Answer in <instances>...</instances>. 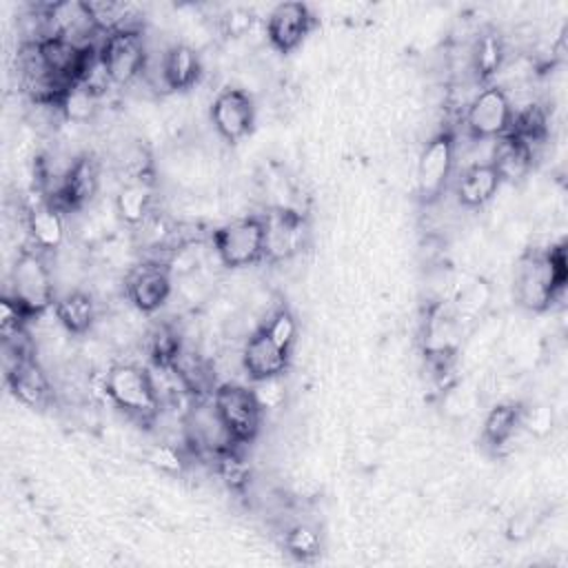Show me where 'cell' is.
<instances>
[{
    "label": "cell",
    "instance_id": "14",
    "mask_svg": "<svg viewBox=\"0 0 568 568\" xmlns=\"http://www.w3.org/2000/svg\"><path fill=\"white\" fill-rule=\"evenodd\" d=\"M100 164L91 155H78L64 175L58 193L49 200L62 211H78L87 206L100 189Z\"/></svg>",
    "mask_w": 568,
    "mask_h": 568
},
{
    "label": "cell",
    "instance_id": "31",
    "mask_svg": "<svg viewBox=\"0 0 568 568\" xmlns=\"http://www.w3.org/2000/svg\"><path fill=\"white\" fill-rule=\"evenodd\" d=\"M519 426L526 428L528 433L541 437L552 428V410L548 406H530V408L521 410Z\"/></svg>",
    "mask_w": 568,
    "mask_h": 568
},
{
    "label": "cell",
    "instance_id": "22",
    "mask_svg": "<svg viewBox=\"0 0 568 568\" xmlns=\"http://www.w3.org/2000/svg\"><path fill=\"white\" fill-rule=\"evenodd\" d=\"M115 215L129 224L138 226L153 213V184L151 180L124 182L113 200Z\"/></svg>",
    "mask_w": 568,
    "mask_h": 568
},
{
    "label": "cell",
    "instance_id": "29",
    "mask_svg": "<svg viewBox=\"0 0 568 568\" xmlns=\"http://www.w3.org/2000/svg\"><path fill=\"white\" fill-rule=\"evenodd\" d=\"M217 475L224 479V484L233 490H242L248 484V464L237 455L235 448L222 453L217 457Z\"/></svg>",
    "mask_w": 568,
    "mask_h": 568
},
{
    "label": "cell",
    "instance_id": "30",
    "mask_svg": "<svg viewBox=\"0 0 568 568\" xmlns=\"http://www.w3.org/2000/svg\"><path fill=\"white\" fill-rule=\"evenodd\" d=\"M251 390H253V395H255V399H257L262 413H264V410H277V408H282L284 402H286V386H284L282 375L251 382Z\"/></svg>",
    "mask_w": 568,
    "mask_h": 568
},
{
    "label": "cell",
    "instance_id": "11",
    "mask_svg": "<svg viewBox=\"0 0 568 568\" xmlns=\"http://www.w3.org/2000/svg\"><path fill=\"white\" fill-rule=\"evenodd\" d=\"M211 124L215 133L226 142H240L255 124L253 98L237 87L222 89L211 104Z\"/></svg>",
    "mask_w": 568,
    "mask_h": 568
},
{
    "label": "cell",
    "instance_id": "24",
    "mask_svg": "<svg viewBox=\"0 0 568 568\" xmlns=\"http://www.w3.org/2000/svg\"><path fill=\"white\" fill-rule=\"evenodd\" d=\"M519 417H521V408L515 404H497L488 410L486 419H484V439L486 444L499 448L504 444H508L515 433L521 428L519 426Z\"/></svg>",
    "mask_w": 568,
    "mask_h": 568
},
{
    "label": "cell",
    "instance_id": "9",
    "mask_svg": "<svg viewBox=\"0 0 568 568\" xmlns=\"http://www.w3.org/2000/svg\"><path fill=\"white\" fill-rule=\"evenodd\" d=\"M126 300L142 313H155L173 293L171 273L160 260H144L129 268L124 277Z\"/></svg>",
    "mask_w": 568,
    "mask_h": 568
},
{
    "label": "cell",
    "instance_id": "12",
    "mask_svg": "<svg viewBox=\"0 0 568 568\" xmlns=\"http://www.w3.org/2000/svg\"><path fill=\"white\" fill-rule=\"evenodd\" d=\"M264 224V257L271 262L293 260L306 244V222L300 213L277 209L262 215Z\"/></svg>",
    "mask_w": 568,
    "mask_h": 568
},
{
    "label": "cell",
    "instance_id": "2",
    "mask_svg": "<svg viewBox=\"0 0 568 568\" xmlns=\"http://www.w3.org/2000/svg\"><path fill=\"white\" fill-rule=\"evenodd\" d=\"M7 297L16 300L31 317L47 313L55 304L53 271L38 248H22L9 273Z\"/></svg>",
    "mask_w": 568,
    "mask_h": 568
},
{
    "label": "cell",
    "instance_id": "18",
    "mask_svg": "<svg viewBox=\"0 0 568 568\" xmlns=\"http://www.w3.org/2000/svg\"><path fill=\"white\" fill-rule=\"evenodd\" d=\"M532 160H535L532 146L513 133H506L493 142L490 164L495 166L501 184L521 182L530 173Z\"/></svg>",
    "mask_w": 568,
    "mask_h": 568
},
{
    "label": "cell",
    "instance_id": "28",
    "mask_svg": "<svg viewBox=\"0 0 568 568\" xmlns=\"http://www.w3.org/2000/svg\"><path fill=\"white\" fill-rule=\"evenodd\" d=\"M284 546H286V550H288L293 557H297V559H302V561H308V559H313V557L320 555V550H322V537H320V532H317L313 526H308V524H295V526H291V528L286 530Z\"/></svg>",
    "mask_w": 568,
    "mask_h": 568
},
{
    "label": "cell",
    "instance_id": "15",
    "mask_svg": "<svg viewBox=\"0 0 568 568\" xmlns=\"http://www.w3.org/2000/svg\"><path fill=\"white\" fill-rule=\"evenodd\" d=\"M242 368L248 382L284 375L288 368V353L280 348L262 328H255L242 346Z\"/></svg>",
    "mask_w": 568,
    "mask_h": 568
},
{
    "label": "cell",
    "instance_id": "23",
    "mask_svg": "<svg viewBox=\"0 0 568 568\" xmlns=\"http://www.w3.org/2000/svg\"><path fill=\"white\" fill-rule=\"evenodd\" d=\"M504 55H506V47L501 38L495 31L481 33L475 40L473 53H470V69L475 73V80L486 82L493 75H497L504 67Z\"/></svg>",
    "mask_w": 568,
    "mask_h": 568
},
{
    "label": "cell",
    "instance_id": "21",
    "mask_svg": "<svg viewBox=\"0 0 568 568\" xmlns=\"http://www.w3.org/2000/svg\"><path fill=\"white\" fill-rule=\"evenodd\" d=\"M202 73L200 53L184 42H175L164 53V78L169 91H186L191 89Z\"/></svg>",
    "mask_w": 568,
    "mask_h": 568
},
{
    "label": "cell",
    "instance_id": "1",
    "mask_svg": "<svg viewBox=\"0 0 568 568\" xmlns=\"http://www.w3.org/2000/svg\"><path fill=\"white\" fill-rule=\"evenodd\" d=\"M566 286L564 246L544 253H528L519 260L515 273L517 302L528 311H546Z\"/></svg>",
    "mask_w": 568,
    "mask_h": 568
},
{
    "label": "cell",
    "instance_id": "7",
    "mask_svg": "<svg viewBox=\"0 0 568 568\" xmlns=\"http://www.w3.org/2000/svg\"><path fill=\"white\" fill-rule=\"evenodd\" d=\"M455 138L450 131H439L428 138L417 160V193L424 202H435L455 169Z\"/></svg>",
    "mask_w": 568,
    "mask_h": 568
},
{
    "label": "cell",
    "instance_id": "32",
    "mask_svg": "<svg viewBox=\"0 0 568 568\" xmlns=\"http://www.w3.org/2000/svg\"><path fill=\"white\" fill-rule=\"evenodd\" d=\"M149 462L164 473H182V468H184V457L180 455V450L173 444L153 446V450L149 453Z\"/></svg>",
    "mask_w": 568,
    "mask_h": 568
},
{
    "label": "cell",
    "instance_id": "5",
    "mask_svg": "<svg viewBox=\"0 0 568 568\" xmlns=\"http://www.w3.org/2000/svg\"><path fill=\"white\" fill-rule=\"evenodd\" d=\"M213 404L237 444H248L255 439L262 426V408L251 386L224 382L215 388Z\"/></svg>",
    "mask_w": 568,
    "mask_h": 568
},
{
    "label": "cell",
    "instance_id": "25",
    "mask_svg": "<svg viewBox=\"0 0 568 568\" xmlns=\"http://www.w3.org/2000/svg\"><path fill=\"white\" fill-rule=\"evenodd\" d=\"M115 169H118V175L122 178V184L151 180V175H153L151 151L142 142L122 144L115 155Z\"/></svg>",
    "mask_w": 568,
    "mask_h": 568
},
{
    "label": "cell",
    "instance_id": "8",
    "mask_svg": "<svg viewBox=\"0 0 568 568\" xmlns=\"http://www.w3.org/2000/svg\"><path fill=\"white\" fill-rule=\"evenodd\" d=\"M102 62L115 87H126L140 80L149 49L144 44L142 31H118L104 36L100 47Z\"/></svg>",
    "mask_w": 568,
    "mask_h": 568
},
{
    "label": "cell",
    "instance_id": "4",
    "mask_svg": "<svg viewBox=\"0 0 568 568\" xmlns=\"http://www.w3.org/2000/svg\"><path fill=\"white\" fill-rule=\"evenodd\" d=\"M213 251L222 266L244 268L264 257V224L260 215H244L226 222L213 233Z\"/></svg>",
    "mask_w": 568,
    "mask_h": 568
},
{
    "label": "cell",
    "instance_id": "6",
    "mask_svg": "<svg viewBox=\"0 0 568 568\" xmlns=\"http://www.w3.org/2000/svg\"><path fill=\"white\" fill-rule=\"evenodd\" d=\"M513 106L508 93L497 87H484L470 100L464 111V124L470 138L475 140H497L510 131Z\"/></svg>",
    "mask_w": 568,
    "mask_h": 568
},
{
    "label": "cell",
    "instance_id": "26",
    "mask_svg": "<svg viewBox=\"0 0 568 568\" xmlns=\"http://www.w3.org/2000/svg\"><path fill=\"white\" fill-rule=\"evenodd\" d=\"M98 102H100L98 95H93L82 84L73 82L62 93L58 106H60L62 118H64L67 124H89L95 118V113H98Z\"/></svg>",
    "mask_w": 568,
    "mask_h": 568
},
{
    "label": "cell",
    "instance_id": "10",
    "mask_svg": "<svg viewBox=\"0 0 568 568\" xmlns=\"http://www.w3.org/2000/svg\"><path fill=\"white\" fill-rule=\"evenodd\" d=\"M184 435L186 442L204 455H213L215 459L235 448V439L224 426L213 399L211 402H195L191 404L189 413L184 415Z\"/></svg>",
    "mask_w": 568,
    "mask_h": 568
},
{
    "label": "cell",
    "instance_id": "33",
    "mask_svg": "<svg viewBox=\"0 0 568 568\" xmlns=\"http://www.w3.org/2000/svg\"><path fill=\"white\" fill-rule=\"evenodd\" d=\"M220 24H222L226 36H231V38H246V33L255 24V18L246 9H231L224 18H220Z\"/></svg>",
    "mask_w": 568,
    "mask_h": 568
},
{
    "label": "cell",
    "instance_id": "13",
    "mask_svg": "<svg viewBox=\"0 0 568 568\" xmlns=\"http://www.w3.org/2000/svg\"><path fill=\"white\" fill-rule=\"evenodd\" d=\"M311 29L313 13L302 2H280L266 18V40L280 53L297 49Z\"/></svg>",
    "mask_w": 568,
    "mask_h": 568
},
{
    "label": "cell",
    "instance_id": "17",
    "mask_svg": "<svg viewBox=\"0 0 568 568\" xmlns=\"http://www.w3.org/2000/svg\"><path fill=\"white\" fill-rule=\"evenodd\" d=\"M27 233H29L33 248H38L42 253L58 251L67 237V224L62 217V209L49 200L31 206L27 213Z\"/></svg>",
    "mask_w": 568,
    "mask_h": 568
},
{
    "label": "cell",
    "instance_id": "27",
    "mask_svg": "<svg viewBox=\"0 0 568 568\" xmlns=\"http://www.w3.org/2000/svg\"><path fill=\"white\" fill-rule=\"evenodd\" d=\"M280 348H284L286 353H291L295 339H297V322L293 317V313L284 306H277L260 326Z\"/></svg>",
    "mask_w": 568,
    "mask_h": 568
},
{
    "label": "cell",
    "instance_id": "3",
    "mask_svg": "<svg viewBox=\"0 0 568 568\" xmlns=\"http://www.w3.org/2000/svg\"><path fill=\"white\" fill-rule=\"evenodd\" d=\"M106 399L126 415L151 422L160 413V395L151 373L133 362H118L104 373Z\"/></svg>",
    "mask_w": 568,
    "mask_h": 568
},
{
    "label": "cell",
    "instance_id": "20",
    "mask_svg": "<svg viewBox=\"0 0 568 568\" xmlns=\"http://www.w3.org/2000/svg\"><path fill=\"white\" fill-rule=\"evenodd\" d=\"M53 313L60 322V326L69 333V335H84L93 328L98 311H95V302L87 291L73 288L67 291L64 295L55 297L53 304Z\"/></svg>",
    "mask_w": 568,
    "mask_h": 568
},
{
    "label": "cell",
    "instance_id": "16",
    "mask_svg": "<svg viewBox=\"0 0 568 568\" xmlns=\"http://www.w3.org/2000/svg\"><path fill=\"white\" fill-rule=\"evenodd\" d=\"M4 377H7L9 390L20 404L29 408H47L51 404L53 399L51 382L33 355L18 362L13 368L4 371Z\"/></svg>",
    "mask_w": 568,
    "mask_h": 568
},
{
    "label": "cell",
    "instance_id": "19",
    "mask_svg": "<svg viewBox=\"0 0 568 568\" xmlns=\"http://www.w3.org/2000/svg\"><path fill=\"white\" fill-rule=\"evenodd\" d=\"M499 186L501 180L493 164H468L455 182V195L462 206L479 209L497 195Z\"/></svg>",
    "mask_w": 568,
    "mask_h": 568
}]
</instances>
